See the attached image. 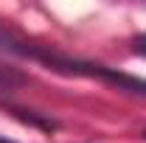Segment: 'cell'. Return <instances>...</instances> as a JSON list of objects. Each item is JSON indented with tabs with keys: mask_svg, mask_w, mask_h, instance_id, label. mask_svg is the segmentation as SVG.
<instances>
[{
	"mask_svg": "<svg viewBox=\"0 0 146 143\" xmlns=\"http://www.w3.org/2000/svg\"><path fill=\"white\" fill-rule=\"evenodd\" d=\"M0 51H6L11 56H23V59H34V62H39V65H45V68H51L56 73L101 79L107 84H115L118 90H127V93H135V95H146V79H141V76L124 73L118 68H107V65H98V62L68 56L62 51H56V48H51V45H39L34 39H25V36L14 34L6 25H0Z\"/></svg>",
	"mask_w": 146,
	"mask_h": 143,
	"instance_id": "cell-1",
	"label": "cell"
},
{
	"mask_svg": "<svg viewBox=\"0 0 146 143\" xmlns=\"http://www.w3.org/2000/svg\"><path fill=\"white\" fill-rule=\"evenodd\" d=\"M25 81H28L25 73H20L17 68H9V65H0V90L3 93H9L14 87H23Z\"/></svg>",
	"mask_w": 146,
	"mask_h": 143,
	"instance_id": "cell-2",
	"label": "cell"
},
{
	"mask_svg": "<svg viewBox=\"0 0 146 143\" xmlns=\"http://www.w3.org/2000/svg\"><path fill=\"white\" fill-rule=\"evenodd\" d=\"M14 115H17L20 121H25V124H34V126H42V129H56V121H51V118H42V115H36V112H31V109H20V107H14L11 109Z\"/></svg>",
	"mask_w": 146,
	"mask_h": 143,
	"instance_id": "cell-3",
	"label": "cell"
},
{
	"mask_svg": "<svg viewBox=\"0 0 146 143\" xmlns=\"http://www.w3.org/2000/svg\"><path fill=\"white\" fill-rule=\"evenodd\" d=\"M132 48H135V54L146 56V34H138L135 39H132Z\"/></svg>",
	"mask_w": 146,
	"mask_h": 143,
	"instance_id": "cell-4",
	"label": "cell"
},
{
	"mask_svg": "<svg viewBox=\"0 0 146 143\" xmlns=\"http://www.w3.org/2000/svg\"><path fill=\"white\" fill-rule=\"evenodd\" d=\"M0 143H14V140H6V138H3V135H0Z\"/></svg>",
	"mask_w": 146,
	"mask_h": 143,
	"instance_id": "cell-5",
	"label": "cell"
},
{
	"mask_svg": "<svg viewBox=\"0 0 146 143\" xmlns=\"http://www.w3.org/2000/svg\"><path fill=\"white\" fill-rule=\"evenodd\" d=\"M143 138H146V132H143Z\"/></svg>",
	"mask_w": 146,
	"mask_h": 143,
	"instance_id": "cell-6",
	"label": "cell"
}]
</instances>
